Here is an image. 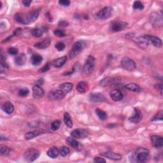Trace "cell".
<instances>
[{
	"label": "cell",
	"mask_w": 163,
	"mask_h": 163,
	"mask_svg": "<svg viewBox=\"0 0 163 163\" xmlns=\"http://www.w3.org/2000/svg\"><path fill=\"white\" fill-rule=\"evenodd\" d=\"M126 38L133 41L138 47H141L142 49H145L149 45L148 41L146 40L143 35L137 36L134 33H128V34L126 35Z\"/></svg>",
	"instance_id": "cell-1"
},
{
	"label": "cell",
	"mask_w": 163,
	"mask_h": 163,
	"mask_svg": "<svg viewBox=\"0 0 163 163\" xmlns=\"http://www.w3.org/2000/svg\"><path fill=\"white\" fill-rule=\"evenodd\" d=\"M149 155L150 152L148 149L143 147H139L135 152L134 157H135L136 162H143L148 160Z\"/></svg>",
	"instance_id": "cell-2"
},
{
	"label": "cell",
	"mask_w": 163,
	"mask_h": 163,
	"mask_svg": "<svg viewBox=\"0 0 163 163\" xmlns=\"http://www.w3.org/2000/svg\"><path fill=\"white\" fill-rule=\"evenodd\" d=\"M114 10L110 7H106L103 9L100 10L98 13L95 14V17L99 20H106L112 16Z\"/></svg>",
	"instance_id": "cell-3"
},
{
	"label": "cell",
	"mask_w": 163,
	"mask_h": 163,
	"mask_svg": "<svg viewBox=\"0 0 163 163\" xmlns=\"http://www.w3.org/2000/svg\"><path fill=\"white\" fill-rule=\"evenodd\" d=\"M40 156V151L34 148H30L24 154V159L26 162H33Z\"/></svg>",
	"instance_id": "cell-4"
},
{
	"label": "cell",
	"mask_w": 163,
	"mask_h": 163,
	"mask_svg": "<svg viewBox=\"0 0 163 163\" xmlns=\"http://www.w3.org/2000/svg\"><path fill=\"white\" fill-rule=\"evenodd\" d=\"M95 67V58L92 55H89L86 64L82 69V74L84 75H89L93 71Z\"/></svg>",
	"instance_id": "cell-5"
},
{
	"label": "cell",
	"mask_w": 163,
	"mask_h": 163,
	"mask_svg": "<svg viewBox=\"0 0 163 163\" xmlns=\"http://www.w3.org/2000/svg\"><path fill=\"white\" fill-rule=\"evenodd\" d=\"M86 47V43L83 41H78L74 43L70 53V58H74Z\"/></svg>",
	"instance_id": "cell-6"
},
{
	"label": "cell",
	"mask_w": 163,
	"mask_h": 163,
	"mask_svg": "<svg viewBox=\"0 0 163 163\" xmlns=\"http://www.w3.org/2000/svg\"><path fill=\"white\" fill-rule=\"evenodd\" d=\"M150 22L154 27L162 26L163 24V17L162 12H154L150 15Z\"/></svg>",
	"instance_id": "cell-7"
},
{
	"label": "cell",
	"mask_w": 163,
	"mask_h": 163,
	"mask_svg": "<svg viewBox=\"0 0 163 163\" xmlns=\"http://www.w3.org/2000/svg\"><path fill=\"white\" fill-rule=\"evenodd\" d=\"M121 64L122 68L128 71H133L136 68L135 62L127 57L123 58L121 61Z\"/></svg>",
	"instance_id": "cell-8"
},
{
	"label": "cell",
	"mask_w": 163,
	"mask_h": 163,
	"mask_svg": "<svg viewBox=\"0 0 163 163\" xmlns=\"http://www.w3.org/2000/svg\"><path fill=\"white\" fill-rule=\"evenodd\" d=\"M143 36L146 40L148 41L149 43L152 44L153 45L155 46V47H157V48L162 47V40L159 38L155 36L149 35H145Z\"/></svg>",
	"instance_id": "cell-9"
},
{
	"label": "cell",
	"mask_w": 163,
	"mask_h": 163,
	"mask_svg": "<svg viewBox=\"0 0 163 163\" xmlns=\"http://www.w3.org/2000/svg\"><path fill=\"white\" fill-rule=\"evenodd\" d=\"M39 14H40V10L39 9L33 10L31 12L25 14L27 24L34 22L38 19Z\"/></svg>",
	"instance_id": "cell-10"
},
{
	"label": "cell",
	"mask_w": 163,
	"mask_h": 163,
	"mask_svg": "<svg viewBox=\"0 0 163 163\" xmlns=\"http://www.w3.org/2000/svg\"><path fill=\"white\" fill-rule=\"evenodd\" d=\"M88 134H89V133L87 130H86V129H77L71 132V136L73 138H75L77 139L84 138L86 136H87Z\"/></svg>",
	"instance_id": "cell-11"
},
{
	"label": "cell",
	"mask_w": 163,
	"mask_h": 163,
	"mask_svg": "<svg viewBox=\"0 0 163 163\" xmlns=\"http://www.w3.org/2000/svg\"><path fill=\"white\" fill-rule=\"evenodd\" d=\"M142 118L143 115L141 111H140L138 108H135L134 109V115L129 118V121L132 123L137 124L142 121Z\"/></svg>",
	"instance_id": "cell-12"
},
{
	"label": "cell",
	"mask_w": 163,
	"mask_h": 163,
	"mask_svg": "<svg viewBox=\"0 0 163 163\" xmlns=\"http://www.w3.org/2000/svg\"><path fill=\"white\" fill-rule=\"evenodd\" d=\"M127 23L125 22H115L111 24L110 27L111 30L113 32H119L127 26Z\"/></svg>",
	"instance_id": "cell-13"
},
{
	"label": "cell",
	"mask_w": 163,
	"mask_h": 163,
	"mask_svg": "<svg viewBox=\"0 0 163 163\" xmlns=\"http://www.w3.org/2000/svg\"><path fill=\"white\" fill-rule=\"evenodd\" d=\"M89 99L93 103H102L105 101V97L99 92H95L90 94Z\"/></svg>",
	"instance_id": "cell-14"
},
{
	"label": "cell",
	"mask_w": 163,
	"mask_h": 163,
	"mask_svg": "<svg viewBox=\"0 0 163 163\" xmlns=\"http://www.w3.org/2000/svg\"><path fill=\"white\" fill-rule=\"evenodd\" d=\"M65 92L63 90H56L54 91H51L49 94V97L52 99L59 100L63 99L65 96Z\"/></svg>",
	"instance_id": "cell-15"
},
{
	"label": "cell",
	"mask_w": 163,
	"mask_h": 163,
	"mask_svg": "<svg viewBox=\"0 0 163 163\" xmlns=\"http://www.w3.org/2000/svg\"><path fill=\"white\" fill-rule=\"evenodd\" d=\"M151 142L155 148H161L163 145V138L161 136L153 135L151 136Z\"/></svg>",
	"instance_id": "cell-16"
},
{
	"label": "cell",
	"mask_w": 163,
	"mask_h": 163,
	"mask_svg": "<svg viewBox=\"0 0 163 163\" xmlns=\"http://www.w3.org/2000/svg\"><path fill=\"white\" fill-rule=\"evenodd\" d=\"M110 96L112 100L115 101V102H120V101L123 99L124 97L122 92L119 89L112 90L110 93Z\"/></svg>",
	"instance_id": "cell-17"
},
{
	"label": "cell",
	"mask_w": 163,
	"mask_h": 163,
	"mask_svg": "<svg viewBox=\"0 0 163 163\" xmlns=\"http://www.w3.org/2000/svg\"><path fill=\"white\" fill-rule=\"evenodd\" d=\"M45 94L43 89L39 86L35 85L33 87V97L36 99L42 98Z\"/></svg>",
	"instance_id": "cell-18"
},
{
	"label": "cell",
	"mask_w": 163,
	"mask_h": 163,
	"mask_svg": "<svg viewBox=\"0 0 163 163\" xmlns=\"http://www.w3.org/2000/svg\"><path fill=\"white\" fill-rule=\"evenodd\" d=\"M119 81V78L115 77H106L100 82V85L103 87H106L114 84Z\"/></svg>",
	"instance_id": "cell-19"
},
{
	"label": "cell",
	"mask_w": 163,
	"mask_h": 163,
	"mask_svg": "<svg viewBox=\"0 0 163 163\" xmlns=\"http://www.w3.org/2000/svg\"><path fill=\"white\" fill-rule=\"evenodd\" d=\"M102 155L103 156H105L107 158L111 159V160H114V161H119L122 159V155L119 154H116L113 152L111 151H106L105 152L102 153Z\"/></svg>",
	"instance_id": "cell-20"
},
{
	"label": "cell",
	"mask_w": 163,
	"mask_h": 163,
	"mask_svg": "<svg viewBox=\"0 0 163 163\" xmlns=\"http://www.w3.org/2000/svg\"><path fill=\"white\" fill-rule=\"evenodd\" d=\"M89 89V83L86 81H80L77 85V90L80 93H86Z\"/></svg>",
	"instance_id": "cell-21"
},
{
	"label": "cell",
	"mask_w": 163,
	"mask_h": 163,
	"mask_svg": "<svg viewBox=\"0 0 163 163\" xmlns=\"http://www.w3.org/2000/svg\"><path fill=\"white\" fill-rule=\"evenodd\" d=\"M2 110L5 112V113L10 115L11 114H12V112L14 110V106L12 103L11 102H5L2 105Z\"/></svg>",
	"instance_id": "cell-22"
},
{
	"label": "cell",
	"mask_w": 163,
	"mask_h": 163,
	"mask_svg": "<svg viewBox=\"0 0 163 163\" xmlns=\"http://www.w3.org/2000/svg\"><path fill=\"white\" fill-rule=\"evenodd\" d=\"M50 42H51L50 39L49 38H47L43 40L42 42L35 43L34 46L38 49H44L47 48L50 45Z\"/></svg>",
	"instance_id": "cell-23"
},
{
	"label": "cell",
	"mask_w": 163,
	"mask_h": 163,
	"mask_svg": "<svg viewBox=\"0 0 163 163\" xmlns=\"http://www.w3.org/2000/svg\"><path fill=\"white\" fill-rule=\"evenodd\" d=\"M67 61V57L66 55H64L63 57L59 58L53 61L52 62V65L53 66L55 67V68H61V67L63 66Z\"/></svg>",
	"instance_id": "cell-24"
},
{
	"label": "cell",
	"mask_w": 163,
	"mask_h": 163,
	"mask_svg": "<svg viewBox=\"0 0 163 163\" xmlns=\"http://www.w3.org/2000/svg\"><path fill=\"white\" fill-rule=\"evenodd\" d=\"M26 60V56L24 54H20L19 55H17L15 58V63L16 65L22 66H23Z\"/></svg>",
	"instance_id": "cell-25"
},
{
	"label": "cell",
	"mask_w": 163,
	"mask_h": 163,
	"mask_svg": "<svg viewBox=\"0 0 163 163\" xmlns=\"http://www.w3.org/2000/svg\"><path fill=\"white\" fill-rule=\"evenodd\" d=\"M42 61H43V58H42V56L40 54H35L31 56V61L33 65L38 66L39 64H40L42 63Z\"/></svg>",
	"instance_id": "cell-26"
},
{
	"label": "cell",
	"mask_w": 163,
	"mask_h": 163,
	"mask_svg": "<svg viewBox=\"0 0 163 163\" xmlns=\"http://www.w3.org/2000/svg\"><path fill=\"white\" fill-rule=\"evenodd\" d=\"M47 154L50 158L55 159L57 157L59 154V150L56 147H52L50 148L47 151Z\"/></svg>",
	"instance_id": "cell-27"
},
{
	"label": "cell",
	"mask_w": 163,
	"mask_h": 163,
	"mask_svg": "<svg viewBox=\"0 0 163 163\" xmlns=\"http://www.w3.org/2000/svg\"><path fill=\"white\" fill-rule=\"evenodd\" d=\"M42 132L40 131H33L28 132L25 134V139L26 140H30L33 138H35L42 134Z\"/></svg>",
	"instance_id": "cell-28"
},
{
	"label": "cell",
	"mask_w": 163,
	"mask_h": 163,
	"mask_svg": "<svg viewBox=\"0 0 163 163\" xmlns=\"http://www.w3.org/2000/svg\"><path fill=\"white\" fill-rule=\"evenodd\" d=\"M14 19L17 22H19V23L23 24H27L25 14H22V13L16 14L14 16Z\"/></svg>",
	"instance_id": "cell-29"
},
{
	"label": "cell",
	"mask_w": 163,
	"mask_h": 163,
	"mask_svg": "<svg viewBox=\"0 0 163 163\" xmlns=\"http://www.w3.org/2000/svg\"><path fill=\"white\" fill-rule=\"evenodd\" d=\"M125 87L129 90V91H131L133 92H139L140 90H141V88H140L139 86H138V84L134 83H128L125 86Z\"/></svg>",
	"instance_id": "cell-30"
},
{
	"label": "cell",
	"mask_w": 163,
	"mask_h": 163,
	"mask_svg": "<svg viewBox=\"0 0 163 163\" xmlns=\"http://www.w3.org/2000/svg\"><path fill=\"white\" fill-rule=\"evenodd\" d=\"M66 140V142L68 143V145H70L73 148L77 149L79 147V142H77V140L75 138H73L72 136L67 137Z\"/></svg>",
	"instance_id": "cell-31"
},
{
	"label": "cell",
	"mask_w": 163,
	"mask_h": 163,
	"mask_svg": "<svg viewBox=\"0 0 163 163\" xmlns=\"http://www.w3.org/2000/svg\"><path fill=\"white\" fill-rule=\"evenodd\" d=\"M63 121L66 126H68L69 128H71L73 127V121L71 119L70 115L68 113V112H65L64 114Z\"/></svg>",
	"instance_id": "cell-32"
},
{
	"label": "cell",
	"mask_w": 163,
	"mask_h": 163,
	"mask_svg": "<svg viewBox=\"0 0 163 163\" xmlns=\"http://www.w3.org/2000/svg\"><path fill=\"white\" fill-rule=\"evenodd\" d=\"M73 86H74L73 83L70 82H66V83H62L61 85H60V88L66 93V92H70L73 89Z\"/></svg>",
	"instance_id": "cell-33"
},
{
	"label": "cell",
	"mask_w": 163,
	"mask_h": 163,
	"mask_svg": "<svg viewBox=\"0 0 163 163\" xmlns=\"http://www.w3.org/2000/svg\"><path fill=\"white\" fill-rule=\"evenodd\" d=\"M96 114L97 116L100 120L105 121L107 119V114H106V112L99 108L96 109Z\"/></svg>",
	"instance_id": "cell-34"
},
{
	"label": "cell",
	"mask_w": 163,
	"mask_h": 163,
	"mask_svg": "<svg viewBox=\"0 0 163 163\" xmlns=\"http://www.w3.org/2000/svg\"><path fill=\"white\" fill-rule=\"evenodd\" d=\"M11 152V149L6 145H0V153L2 155H9Z\"/></svg>",
	"instance_id": "cell-35"
},
{
	"label": "cell",
	"mask_w": 163,
	"mask_h": 163,
	"mask_svg": "<svg viewBox=\"0 0 163 163\" xmlns=\"http://www.w3.org/2000/svg\"><path fill=\"white\" fill-rule=\"evenodd\" d=\"M32 35L36 38H40L43 36V31L40 28H35L31 31Z\"/></svg>",
	"instance_id": "cell-36"
},
{
	"label": "cell",
	"mask_w": 163,
	"mask_h": 163,
	"mask_svg": "<svg viewBox=\"0 0 163 163\" xmlns=\"http://www.w3.org/2000/svg\"><path fill=\"white\" fill-rule=\"evenodd\" d=\"M61 122L59 120H55L51 123V125H50V128H51L52 130L54 131H57L59 129V127L61 126Z\"/></svg>",
	"instance_id": "cell-37"
},
{
	"label": "cell",
	"mask_w": 163,
	"mask_h": 163,
	"mask_svg": "<svg viewBox=\"0 0 163 163\" xmlns=\"http://www.w3.org/2000/svg\"><path fill=\"white\" fill-rule=\"evenodd\" d=\"M70 153V149L68 147H66V146H63V147H61L59 150V154H61V156L65 157L67 155H68Z\"/></svg>",
	"instance_id": "cell-38"
},
{
	"label": "cell",
	"mask_w": 163,
	"mask_h": 163,
	"mask_svg": "<svg viewBox=\"0 0 163 163\" xmlns=\"http://www.w3.org/2000/svg\"><path fill=\"white\" fill-rule=\"evenodd\" d=\"M163 119V112L162 111H160L157 113L155 115H154L152 119V121H162Z\"/></svg>",
	"instance_id": "cell-39"
},
{
	"label": "cell",
	"mask_w": 163,
	"mask_h": 163,
	"mask_svg": "<svg viewBox=\"0 0 163 163\" xmlns=\"http://www.w3.org/2000/svg\"><path fill=\"white\" fill-rule=\"evenodd\" d=\"M133 8L134 10H142L144 8L143 4L139 1H136L134 2L133 5Z\"/></svg>",
	"instance_id": "cell-40"
},
{
	"label": "cell",
	"mask_w": 163,
	"mask_h": 163,
	"mask_svg": "<svg viewBox=\"0 0 163 163\" xmlns=\"http://www.w3.org/2000/svg\"><path fill=\"white\" fill-rule=\"evenodd\" d=\"M30 91L27 88H22L19 91V96L20 97H26L29 94Z\"/></svg>",
	"instance_id": "cell-41"
},
{
	"label": "cell",
	"mask_w": 163,
	"mask_h": 163,
	"mask_svg": "<svg viewBox=\"0 0 163 163\" xmlns=\"http://www.w3.org/2000/svg\"><path fill=\"white\" fill-rule=\"evenodd\" d=\"M54 34L58 37L62 38L66 36V33L63 30H55L54 31Z\"/></svg>",
	"instance_id": "cell-42"
},
{
	"label": "cell",
	"mask_w": 163,
	"mask_h": 163,
	"mask_svg": "<svg viewBox=\"0 0 163 163\" xmlns=\"http://www.w3.org/2000/svg\"><path fill=\"white\" fill-rule=\"evenodd\" d=\"M65 47H66V45L63 42H58V43H56L55 45V49L59 52L63 51V50L65 49Z\"/></svg>",
	"instance_id": "cell-43"
},
{
	"label": "cell",
	"mask_w": 163,
	"mask_h": 163,
	"mask_svg": "<svg viewBox=\"0 0 163 163\" xmlns=\"http://www.w3.org/2000/svg\"><path fill=\"white\" fill-rule=\"evenodd\" d=\"M8 52L12 55H17L18 54V49L15 47H10L8 49Z\"/></svg>",
	"instance_id": "cell-44"
},
{
	"label": "cell",
	"mask_w": 163,
	"mask_h": 163,
	"mask_svg": "<svg viewBox=\"0 0 163 163\" xmlns=\"http://www.w3.org/2000/svg\"><path fill=\"white\" fill-rule=\"evenodd\" d=\"M50 64L49 63H48L45 65L43 67V68H42L41 69L39 70V72H40V73L46 72V71H49L50 70Z\"/></svg>",
	"instance_id": "cell-45"
},
{
	"label": "cell",
	"mask_w": 163,
	"mask_h": 163,
	"mask_svg": "<svg viewBox=\"0 0 163 163\" xmlns=\"http://www.w3.org/2000/svg\"><path fill=\"white\" fill-rule=\"evenodd\" d=\"M59 4L63 7H68L70 5V2L68 0H60L59 1Z\"/></svg>",
	"instance_id": "cell-46"
},
{
	"label": "cell",
	"mask_w": 163,
	"mask_h": 163,
	"mask_svg": "<svg viewBox=\"0 0 163 163\" xmlns=\"http://www.w3.org/2000/svg\"><path fill=\"white\" fill-rule=\"evenodd\" d=\"M94 162L96 163H105L106 161L104 158H102V157H95L93 160Z\"/></svg>",
	"instance_id": "cell-47"
},
{
	"label": "cell",
	"mask_w": 163,
	"mask_h": 163,
	"mask_svg": "<svg viewBox=\"0 0 163 163\" xmlns=\"http://www.w3.org/2000/svg\"><path fill=\"white\" fill-rule=\"evenodd\" d=\"M69 24H68V22H67L65 20H62V21H60L59 22V24H58V26H60V27H67V26H68Z\"/></svg>",
	"instance_id": "cell-48"
},
{
	"label": "cell",
	"mask_w": 163,
	"mask_h": 163,
	"mask_svg": "<svg viewBox=\"0 0 163 163\" xmlns=\"http://www.w3.org/2000/svg\"><path fill=\"white\" fill-rule=\"evenodd\" d=\"M31 3H32V1H31V0H24V1L22 2V3L23 4L24 6L26 7H30V5Z\"/></svg>",
	"instance_id": "cell-49"
},
{
	"label": "cell",
	"mask_w": 163,
	"mask_h": 163,
	"mask_svg": "<svg viewBox=\"0 0 163 163\" xmlns=\"http://www.w3.org/2000/svg\"><path fill=\"white\" fill-rule=\"evenodd\" d=\"M43 82H44V80H43V78H41V79H39V80H38L36 82V85L39 86H41L42 85V84L43 83Z\"/></svg>",
	"instance_id": "cell-50"
},
{
	"label": "cell",
	"mask_w": 163,
	"mask_h": 163,
	"mask_svg": "<svg viewBox=\"0 0 163 163\" xmlns=\"http://www.w3.org/2000/svg\"><path fill=\"white\" fill-rule=\"evenodd\" d=\"M2 2L0 1V8H2Z\"/></svg>",
	"instance_id": "cell-51"
}]
</instances>
